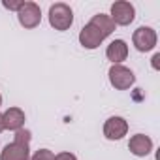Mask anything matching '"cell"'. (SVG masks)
Masks as SVG:
<instances>
[{
    "mask_svg": "<svg viewBox=\"0 0 160 160\" xmlns=\"http://www.w3.org/2000/svg\"><path fill=\"white\" fill-rule=\"evenodd\" d=\"M126 134H128V121H126L124 117L115 115V117H109V119L104 122V136H106V139H109V141H119V139H122Z\"/></svg>",
    "mask_w": 160,
    "mask_h": 160,
    "instance_id": "6",
    "label": "cell"
},
{
    "mask_svg": "<svg viewBox=\"0 0 160 160\" xmlns=\"http://www.w3.org/2000/svg\"><path fill=\"white\" fill-rule=\"evenodd\" d=\"M0 132H4V121H2V113H0Z\"/></svg>",
    "mask_w": 160,
    "mask_h": 160,
    "instance_id": "18",
    "label": "cell"
},
{
    "mask_svg": "<svg viewBox=\"0 0 160 160\" xmlns=\"http://www.w3.org/2000/svg\"><path fill=\"white\" fill-rule=\"evenodd\" d=\"M158 60H160V55L156 53V55L152 57V68H154V70H158V68H160V66H158Z\"/></svg>",
    "mask_w": 160,
    "mask_h": 160,
    "instance_id": "17",
    "label": "cell"
},
{
    "mask_svg": "<svg viewBox=\"0 0 160 160\" xmlns=\"http://www.w3.org/2000/svg\"><path fill=\"white\" fill-rule=\"evenodd\" d=\"M109 17L115 23V27H128L136 19V8H134V4L126 2V0H119V2L111 4Z\"/></svg>",
    "mask_w": 160,
    "mask_h": 160,
    "instance_id": "5",
    "label": "cell"
},
{
    "mask_svg": "<svg viewBox=\"0 0 160 160\" xmlns=\"http://www.w3.org/2000/svg\"><path fill=\"white\" fill-rule=\"evenodd\" d=\"M152 145H154L152 139H151L149 136H145V134H136V136H132L130 141H128V149H130V152H132L134 156H139V158L151 154Z\"/></svg>",
    "mask_w": 160,
    "mask_h": 160,
    "instance_id": "10",
    "label": "cell"
},
{
    "mask_svg": "<svg viewBox=\"0 0 160 160\" xmlns=\"http://www.w3.org/2000/svg\"><path fill=\"white\" fill-rule=\"evenodd\" d=\"M17 21L23 28H36L42 23V10L36 2L32 0H27L23 2V6L17 10Z\"/></svg>",
    "mask_w": 160,
    "mask_h": 160,
    "instance_id": "4",
    "label": "cell"
},
{
    "mask_svg": "<svg viewBox=\"0 0 160 160\" xmlns=\"http://www.w3.org/2000/svg\"><path fill=\"white\" fill-rule=\"evenodd\" d=\"M91 23L108 38V36H111L113 34V30H115V23L111 21V17L109 15H106V13H96L92 19H91Z\"/></svg>",
    "mask_w": 160,
    "mask_h": 160,
    "instance_id": "12",
    "label": "cell"
},
{
    "mask_svg": "<svg viewBox=\"0 0 160 160\" xmlns=\"http://www.w3.org/2000/svg\"><path fill=\"white\" fill-rule=\"evenodd\" d=\"M55 160H77V156L73 152H68V151H62L58 154H55Z\"/></svg>",
    "mask_w": 160,
    "mask_h": 160,
    "instance_id": "16",
    "label": "cell"
},
{
    "mask_svg": "<svg viewBox=\"0 0 160 160\" xmlns=\"http://www.w3.org/2000/svg\"><path fill=\"white\" fill-rule=\"evenodd\" d=\"M104 40H106V36H104L91 21L81 28V32H79V43H81V47H85V49H89V51L98 49Z\"/></svg>",
    "mask_w": 160,
    "mask_h": 160,
    "instance_id": "7",
    "label": "cell"
},
{
    "mask_svg": "<svg viewBox=\"0 0 160 160\" xmlns=\"http://www.w3.org/2000/svg\"><path fill=\"white\" fill-rule=\"evenodd\" d=\"M0 160H30V145L12 141L2 149Z\"/></svg>",
    "mask_w": 160,
    "mask_h": 160,
    "instance_id": "8",
    "label": "cell"
},
{
    "mask_svg": "<svg viewBox=\"0 0 160 160\" xmlns=\"http://www.w3.org/2000/svg\"><path fill=\"white\" fill-rule=\"evenodd\" d=\"M30 160H55V152L49 149H40L30 156Z\"/></svg>",
    "mask_w": 160,
    "mask_h": 160,
    "instance_id": "14",
    "label": "cell"
},
{
    "mask_svg": "<svg viewBox=\"0 0 160 160\" xmlns=\"http://www.w3.org/2000/svg\"><path fill=\"white\" fill-rule=\"evenodd\" d=\"M2 121H4V130H12V132H17L25 126V111L21 108H8L4 113H2Z\"/></svg>",
    "mask_w": 160,
    "mask_h": 160,
    "instance_id": "9",
    "label": "cell"
},
{
    "mask_svg": "<svg viewBox=\"0 0 160 160\" xmlns=\"http://www.w3.org/2000/svg\"><path fill=\"white\" fill-rule=\"evenodd\" d=\"M30 139H32V134H30V130H27V128L17 130L15 136H13V141H17V143H25V145H30Z\"/></svg>",
    "mask_w": 160,
    "mask_h": 160,
    "instance_id": "13",
    "label": "cell"
},
{
    "mask_svg": "<svg viewBox=\"0 0 160 160\" xmlns=\"http://www.w3.org/2000/svg\"><path fill=\"white\" fill-rule=\"evenodd\" d=\"M106 57H108V60H111V64H122V60H126V57H128L126 42L124 40H113L106 49Z\"/></svg>",
    "mask_w": 160,
    "mask_h": 160,
    "instance_id": "11",
    "label": "cell"
},
{
    "mask_svg": "<svg viewBox=\"0 0 160 160\" xmlns=\"http://www.w3.org/2000/svg\"><path fill=\"white\" fill-rule=\"evenodd\" d=\"M0 106H2V94H0Z\"/></svg>",
    "mask_w": 160,
    "mask_h": 160,
    "instance_id": "19",
    "label": "cell"
},
{
    "mask_svg": "<svg viewBox=\"0 0 160 160\" xmlns=\"http://www.w3.org/2000/svg\"><path fill=\"white\" fill-rule=\"evenodd\" d=\"M47 17H49V25H51L55 30H60V32L68 30V28L73 25V12H72V8H70L68 4H64V2H55V4H51Z\"/></svg>",
    "mask_w": 160,
    "mask_h": 160,
    "instance_id": "1",
    "label": "cell"
},
{
    "mask_svg": "<svg viewBox=\"0 0 160 160\" xmlns=\"http://www.w3.org/2000/svg\"><path fill=\"white\" fill-rule=\"evenodd\" d=\"M23 2H25V0H13V2H8V0H2V6H4L6 10H12V12H15V13H17V10L23 6Z\"/></svg>",
    "mask_w": 160,
    "mask_h": 160,
    "instance_id": "15",
    "label": "cell"
},
{
    "mask_svg": "<svg viewBox=\"0 0 160 160\" xmlns=\"http://www.w3.org/2000/svg\"><path fill=\"white\" fill-rule=\"evenodd\" d=\"M132 43L139 53H149L158 43V34L152 27H139L132 34Z\"/></svg>",
    "mask_w": 160,
    "mask_h": 160,
    "instance_id": "3",
    "label": "cell"
},
{
    "mask_svg": "<svg viewBox=\"0 0 160 160\" xmlns=\"http://www.w3.org/2000/svg\"><path fill=\"white\" fill-rule=\"evenodd\" d=\"M108 77H109V83L113 89L117 91H128L134 83H136V75L130 68L122 66V64H111L109 72H108Z\"/></svg>",
    "mask_w": 160,
    "mask_h": 160,
    "instance_id": "2",
    "label": "cell"
}]
</instances>
